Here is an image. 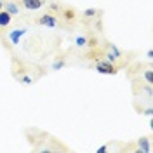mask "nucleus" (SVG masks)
Segmentation results:
<instances>
[{"label": "nucleus", "mask_w": 153, "mask_h": 153, "mask_svg": "<svg viewBox=\"0 0 153 153\" xmlns=\"http://www.w3.org/2000/svg\"><path fill=\"white\" fill-rule=\"evenodd\" d=\"M38 25L47 26V28H56L57 25H59V19H57L56 14H52V12H45V14H42V16L38 18Z\"/></svg>", "instance_id": "1"}, {"label": "nucleus", "mask_w": 153, "mask_h": 153, "mask_svg": "<svg viewBox=\"0 0 153 153\" xmlns=\"http://www.w3.org/2000/svg\"><path fill=\"white\" fill-rule=\"evenodd\" d=\"M47 2L45 0H19V5L25 10H38L42 9Z\"/></svg>", "instance_id": "2"}, {"label": "nucleus", "mask_w": 153, "mask_h": 153, "mask_svg": "<svg viewBox=\"0 0 153 153\" xmlns=\"http://www.w3.org/2000/svg\"><path fill=\"white\" fill-rule=\"evenodd\" d=\"M96 70L99 73H106V75H115L117 73V68L113 66V63L110 61H97L96 63Z\"/></svg>", "instance_id": "3"}, {"label": "nucleus", "mask_w": 153, "mask_h": 153, "mask_svg": "<svg viewBox=\"0 0 153 153\" xmlns=\"http://www.w3.org/2000/svg\"><path fill=\"white\" fill-rule=\"evenodd\" d=\"M26 31H28V30L26 28H14V30H10L9 31V40H10V44H14V45H16V44H19V40H21V37H23V35H26Z\"/></svg>", "instance_id": "4"}, {"label": "nucleus", "mask_w": 153, "mask_h": 153, "mask_svg": "<svg viewBox=\"0 0 153 153\" xmlns=\"http://www.w3.org/2000/svg\"><path fill=\"white\" fill-rule=\"evenodd\" d=\"M4 10H7L10 16L14 18V16H18L19 14V4L18 2H12V0H9V2H4Z\"/></svg>", "instance_id": "5"}, {"label": "nucleus", "mask_w": 153, "mask_h": 153, "mask_svg": "<svg viewBox=\"0 0 153 153\" xmlns=\"http://www.w3.org/2000/svg\"><path fill=\"white\" fill-rule=\"evenodd\" d=\"M10 21H12V16H10L7 10H0V28H5V26H9Z\"/></svg>", "instance_id": "6"}, {"label": "nucleus", "mask_w": 153, "mask_h": 153, "mask_svg": "<svg viewBox=\"0 0 153 153\" xmlns=\"http://www.w3.org/2000/svg\"><path fill=\"white\" fill-rule=\"evenodd\" d=\"M137 146H139V152L143 153H150V141H148V137H141L139 141H137Z\"/></svg>", "instance_id": "7"}, {"label": "nucleus", "mask_w": 153, "mask_h": 153, "mask_svg": "<svg viewBox=\"0 0 153 153\" xmlns=\"http://www.w3.org/2000/svg\"><path fill=\"white\" fill-rule=\"evenodd\" d=\"M63 18L66 19L68 23H73V21L76 19V12L73 9H70V7H68V9L63 10Z\"/></svg>", "instance_id": "8"}, {"label": "nucleus", "mask_w": 153, "mask_h": 153, "mask_svg": "<svg viewBox=\"0 0 153 153\" xmlns=\"http://www.w3.org/2000/svg\"><path fill=\"white\" fill-rule=\"evenodd\" d=\"M108 49H110V52H111V54H113V56L117 57V59L122 56V52L118 51V47H117V45H113V44H110V45H108Z\"/></svg>", "instance_id": "9"}, {"label": "nucleus", "mask_w": 153, "mask_h": 153, "mask_svg": "<svg viewBox=\"0 0 153 153\" xmlns=\"http://www.w3.org/2000/svg\"><path fill=\"white\" fill-rule=\"evenodd\" d=\"M76 45L78 47H84V45H87V38H84V37H76Z\"/></svg>", "instance_id": "10"}, {"label": "nucleus", "mask_w": 153, "mask_h": 153, "mask_svg": "<svg viewBox=\"0 0 153 153\" xmlns=\"http://www.w3.org/2000/svg\"><path fill=\"white\" fill-rule=\"evenodd\" d=\"M96 14H97V10H96V9H87L85 12H84V16H85V18H92V16H96Z\"/></svg>", "instance_id": "11"}, {"label": "nucleus", "mask_w": 153, "mask_h": 153, "mask_svg": "<svg viewBox=\"0 0 153 153\" xmlns=\"http://www.w3.org/2000/svg\"><path fill=\"white\" fill-rule=\"evenodd\" d=\"M144 78H146V82H148V84L152 85V70H148V71L144 73Z\"/></svg>", "instance_id": "12"}, {"label": "nucleus", "mask_w": 153, "mask_h": 153, "mask_svg": "<svg viewBox=\"0 0 153 153\" xmlns=\"http://www.w3.org/2000/svg\"><path fill=\"white\" fill-rule=\"evenodd\" d=\"M19 80H21L23 84H31V82H33V80H31V76H21Z\"/></svg>", "instance_id": "13"}, {"label": "nucleus", "mask_w": 153, "mask_h": 153, "mask_svg": "<svg viewBox=\"0 0 153 153\" xmlns=\"http://www.w3.org/2000/svg\"><path fill=\"white\" fill-rule=\"evenodd\" d=\"M87 45H89V47H96V45H97V40H96V38H91V40H87Z\"/></svg>", "instance_id": "14"}, {"label": "nucleus", "mask_w": 153, "mask_h": 153, "mask_svg": "<svg viewBox=\"0 0 153 153\" xmlns=\"http://www.w3.org/2000/svg\"><path fill=\"white\" fill-rule=\"evenodd\" d=\"M63 65H65V61H57V63H54V68H56V70H59Z\"/></svg>", "instance_id": "15"}, {"label": "nucleus", "mask_w": 153, "mask_h": 153, "mask_svg": "<svg viewBox=\"0 0 153 153\" xmlns=\"http://www.w3.org/2000/svg\"><path fill=\"white\" fill-rule=\"evenodd\" d=\"M106 150H108V146H101V148H99V150H97V153H105Z\"/></svg>", "instance_id": "16"}, {"label": "nucleus", "mask_w": 153, "mask_h": 153, "mask_svg": "<svg viewBox=\"0 0 153 153\" xmlns=\"http://www.w3.org/2000/svg\"><path fill=\"white\" fill-rule=\"evenodd\" d=\"M4 2H5V0H0V10L4 9Z\"/></svg>", "instance_id": "17"}]
</instances>
